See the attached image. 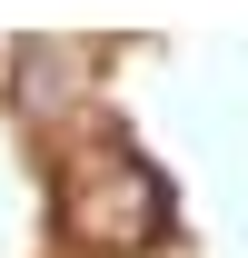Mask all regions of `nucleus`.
<instances>
[{
  "instance_id": "obj_1",
  "label": "nucleus",
  "mask_w": 248,
  "mask_h": 258,
  "mask_svg": "<svg viewBox=\"0 0 248 258\" xmlns=\"http://www.w3.org/2000/svg\"><path fill=\"white\" fill-rule=\"evenodd\" d=\"M50 209H60V238L90 248V258H129V248H149L169 228V189H159V169L129 139H80L60 159Z\"/></svg>"
}]
</instances>
